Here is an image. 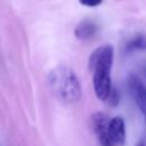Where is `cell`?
<instances>
[{
	"mask_svg": "<svg viewBox=\"0 0 146 146\" xmlns=\"http://www.w3.org/2000/svg\"><path fill=\"white\" fill-rule=\"evenodd\" d=\"M114 59V48L106 43L96 48L89 57V70L92 73L94 91L98 99L106 100L112 89L111 70Z\"/></svg>",
	"mask_w": 146,
	"mask_h": 146,
	"instance_id": "1",
	"label": "cell"
},
{
	"mask_svg": "<svg viewBox=\"0 0 146 146\" xmlns=\"http://www.w3.org/2000/svg\"><path fill=\"white\" fill-rule=\"evenodd\" d=\"M49 87L55 96L65 104H74L81 99L82 88L76 74L66 66L54 68L48 76Z\"/></svg>",
	"mask_w": 146,
	"mask_h": 146,
	"instance_id": "2",
	"label": "cell"
},
{
	"mask_svg": "<svg viewBox=\"0 0 146 146\" xmlns=\"http://www.w3.org/2000/svg\"><path fill=\"white\" fill-rule=\"evenodd\" d=\"M128 86L132 98L135 99L139 111L143 113L146 120V86L140 80V78L135 73L129 74Z\"/></svg>",
	"mask_w": 146,
	"mask_h": 146,
	"instance_id": "3",
	"label": "cell"
},
{
	"mask_svg": "<svg viewBox=\"0 0 146 146\" xmlns=\"http://www.w3.org/2000/svg\"><path fill=\"white\" fill-rule=\"evenodd\" d=\"M108 121H110L108 117L102 112L94 113L92 116H91L92 130H94L95 135L97 136L102 146H113V144L111 143V140L108 138V133H107Z\"/></svg>",
	"mask_w": 146,
	"mask_h": 146,
	"instance_id": "4",
	"label": "cell"
},
{
	"mask_svg": "<svg viewBox=\"0 0 146 146\" xmlns=\"http://www.w3.org/2000/svg\"><path fill=\"white\" fill-rule=\"evenodd\" d=\"M107 133L113 145H123L125 141V124L121 116H114L108 121Z\"/></svg>",
	"mask_w": 146,
	"mask_h": 146,
	"instance_id": "5",
	"label": "cell"
},
{
	"mask_svg": "<svg viewBox=\"0 0 146 146\" xmlns=\"http://www.w3.org/2000/svg\"><path fill=\"white\" fill-rule=\"evenodd\" d=\"M97 25L95 24V22L92 21H83L80 24L76 25L75 30H74V35L79 39V40H89L91 39L96 33H97Z\"/></svg>",
	"mask_w": 146,
	"mask_h": 146,
	"instance_id": "6",
	"label": "cell"
},
{
	"mask_svg": "<svg viewBox=\"0 0 146 146\" xmlns=\"http://www.w3.org/2000/svg\"><path fill=\"white\" fill-rule=\"evenodd\" d=\"M127 51H138V50H146V34L138 33L132 36L125 44Z\"/></svg>",
	"mask_w": 146,
	"mask_h": 146,
	"instance_id": "7",
	"label": "cell"
},
{
	"mask_svg": "<svg viewBox=\"0 0 146 146\" xmlns=\"http://www.w3.org/2000/svg\"><path fill=\"white\" fill-rule=\"evenodd\" d=\"M106 100L108 102V104H110L111 106H116V105L119 104L120 95H119V91H117L116 88H113V87H112V89H111V91H110L108 97H107Z\"/></svg>",
	"mask_w": 146,
	"mask_h": 146,
	"instance_id": "8",
	"label": "cell"
},
{
	"mask_svg": "<svg viewBox=\"0 0 146 146\" xmlns=\"http://www.w3.org/2000/svg\"><path fill=\"white\" fill-rule=\"evenodd\" d=\"M79 2L86 7H97L103 2V0H79Z\"/></svg>",
	"mask_w": 146,
	"mask_h": 146,
	"instance_id": "9",
	"label": "cell"
},
{
	"mask_svg": "<svg viewBox=\"0 0 146 146\" xmlns=\"http://www.w3.org/2000/svg\"><path fill=\"white\" fill-rule=\"evenodd\" d=\"M136 146H146V144H145L144 141H139V143H138Z\"/></svg>",
	"mask_w": 146,
	"mask_h": 146,
	"instance_id": "10",
	"label": "cell"
}]
</instances>
